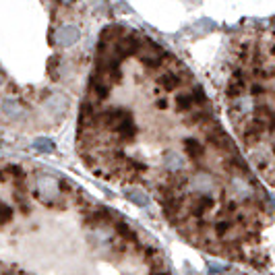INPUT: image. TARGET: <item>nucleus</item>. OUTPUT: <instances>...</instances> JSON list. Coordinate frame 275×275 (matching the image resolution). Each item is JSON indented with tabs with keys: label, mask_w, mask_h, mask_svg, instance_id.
Returning a JSON list of instances; mask_svg holds the SVG:
<instances>
[{
	"label": "nucleus",
	"mask_w": 275,
	"mask_h": 275,
	"mask_svg": "<svg viewBox=\"0 0 275 275\" xmlns=\"http://www.w3.org/2000/svg\"><path fill=\"white\" fill-rule=\"evenodd\" d=\"M0 275H174L157 238L40 159L0 153Z\"/></svg>",
	"instance_id": "nucleus-2"
},
{
	"label": "nucleus",
	"mask_w": 275,
	"mask_h": 275,
	"mask_svg": "<svg viewBox=\"0 0 275 275\" xmlns=\"http://www.w3.org/2000/svg\"><path fill=\"white\" fill-rule=\"evenodd\" d=\"M215 83L228 129L275 190V29L236 33L220 56Z\"/></svg>",
	"instance_id": "nucleus-3"
},
{
	"label": "nucleus",
	"mask_w": 275,
	"mask_h": 275,
	"mask_svg": "<svg viewBox=\"0 0 275 275\" xmlns=\"http://www.w3.org/2000/svg\"><path fill=\"white\" fill-rule=\"evenodd\" d=\"M75 149L101 182L147 194L192 248L269 269L267 186L192 68L149 33L122 23L97 33Z\"/></svg>",
	"instance_id": "nucleus-1"
},
{
	"label": "nucleus",
	"mask_w": 275,
	"mask_h": 275,
	"mask_svg": "<svg viewBox=\"0 0 275 275\" xmlns=\"http://www.w3.org/2000/svg\"><path fill=\"white\" fill-rule=\"evenodd\" d=\"M224 275H259V273H253V271L242 269V271H230V273H224Z\"/></svg>",
	"instance_id": "nucleus-4"
}]
</instances>
